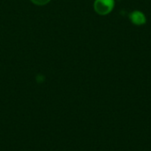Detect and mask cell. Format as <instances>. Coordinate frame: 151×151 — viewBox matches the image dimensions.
<instances>
[{
	"label": "cell",
	"instance_id": "2",
	"mask_svg": "<svg viewBox=\"0 0 151 151\" xmlns=\"http://www.w3.org/2000/svg\"><path fill=\"white\" fill-rule=\"evenodd\" d=\"M130 20L137 26H142L146 23V16L141 11H134L130 14Z\"/></svg>",
	"mask_w": 151,
	"mask_h": 151
},
{
	"label": "cell",
	"instance_id": "3",
	"mask_svg": "<svg viewBox=\"0 0 151 151\" xmlns=\"http://www.w3.org/2000/svg\"><path fill=\"white\" fill-rule=\"evenodd\" d=\"M35 4L37 5H44L46 4H48L50 0H31Z\"/></svg>",
	"mask_w": 151,
	"mask_h": 151
},
{
	"label": "cell",
	"instance_id": "1",
	"mask_svg": "<svg viewBox=\"0 0 151 151\" xmlns=\"http://www.w3.org/2000/svg\"><path fill=\"white\" fill-rule=\"evenodd\" d=\"M115 6V0H95L94 9L99 15H107L112 12Z\"/></svg>",
	"mask_w": 151,
	"mask_h": 151
}]
</instances>
